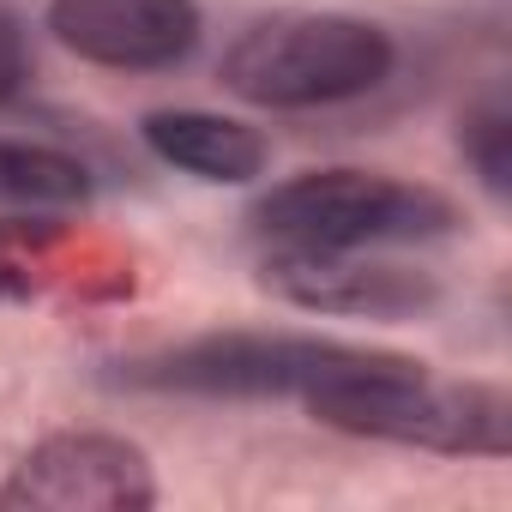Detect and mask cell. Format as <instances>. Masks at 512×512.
Here are the masks:
<instances>
[{
  "label": "cell",
  "mask_w": 512,
  "mask_h": 512,
  "mask_svg": "<svg viewBox=\"0 0 512 512\" xmlns=\"http://www.w3.org/2000/svg\"><path fill=\"white\" fill-rule=\"evenodd\" d=\"M157 470L145 446L103 428L37 440L0 482V512H151Z\"/></svg>",
  "instance_id": "cell-5"
},
{
  "label": "cell",
  "mask_w": 512,
  "mask_h": 512,
  "mask_svg": "<svg viewBox=\"0 0 512 512\" xmlns=\"http://www.w3.org/2000/svg\"><path fill=\"white\" fill-rule=\"evenodd\" d=\"M398 73V43L386 25L332 7H290L253 19L223 49V91L253 109H338L380 91Z\"/></svg>",
  "instance_id": "cell-2"
},
{
  "label": "cell",
  "mask_w": 512,
  "mask_h": 512,
  "mask_svg": "<svg viewBox=\"0 0 512 512\" xmlns=\"http://www.w3.org/2000/svg\"><path fill=\"white\" fill-rule=\"evenodd\" d=\"M49 31L67 55L109 73H169L199 37V0H49Z\"/></svg>",
  "instance_id": "cell-6"
},
{
  "label": "cell",
  "mask_w": 512,
  "mask_h": 512,
  "mask_svg": "<svg viewBox=\"0 0 512 512\" xmlns=\"http://www.w3.org/2000/svg\"><path fill=\"white\" fill-rule=\"evenodd\" d=\"M37 73V55H31V31L19 13L0 7V103H13Z\"/></svg>",
  "instance_id": "cell-11"
},
{
  "label": "cell",
  "mask_w": 512,
  "mask_h": 512,
  "mask_svg": "<svg viewBox=\"0 0 512 512\" xmlns=\"http://www.w3.org/2000/svg\"><path fill=\"white\" fill-rule=\"evenodd\" d=\"M91 169L37 139H0V211H85Z\"/></svg>",
  "instance_id": "cell-9"
},
{
  "label": "cell",
  "mask_w": 512,
  "mask_h": 512,
  "mask_svg": "<svg viewBox=\"0 0 512 512\" xmlns=\"http://www.w3.org/2000/svg\"><path fill=\"white\" fill-rule=\"evenodd\" d=\"M458 151H464V163L476 169V181H482L494 199L512 193V109H506L500 91L476 97V103L458 115Z\"/></svg>",
  "instance_id": "cell-10"
},
{
  "label": "cell",
  "mask_w": 512,
  "mask_h": 512,
  "mask_svg": "<svg viewBox=\"0 0 512 512\" xmlns=\"http://www.w3.org/2000/svg\"><path fill=\"white\" fill-rule=\"evenodd\" d=\"M302 410L338 434L416 446L440 458H506L512 398L488 380H440L416 356L368 350L356 368L332 374L302 398Z\"/></svg>",
  "instance_id": "cell-1"
},
{
  "label": "cell",
  "mask_w": 512,
  "mask_h": 512,
  "mask_svg": "<svg viewBox=\"0 0 512 512\" xmlns=\"http://www.w3.org/2000/svg\"><path fill=\"white\" fill-rule=\"evenodd\" d=\"M362 356L368 344L308 338V332H205L115 362L109 386L157 398H217V404H272V398L302 404L314 386L356 368Z\"/></svg>",
  "instance_id": "cell-4"
},
{
  "label": "cell",
  "mask_w": 512,
  "mask_h": 512,
  "mask_svg": "<svg viewBox=\"0 0 512 512\" xmlns=\"http://www.w3.org/2000/svg\"><path fill=\"white\" fill-rule=\"evenodd\" d=\"M464 211L422 181L374 169H308L278 181L253 205V235L302 253H374L458 235Z\"/></svg>",
  "instance_id": "cell-3"
},
{
  "label": "cell",
  "mask_w": 512,
  "mask_h": 512,
  "mask_svg": "<svg viewBox=\"0 0 512 512\" xmlns=\"http://www.w3.org/2000/svg\"><path fill=\"white\" fill-rule=\"evenodd\" d=\"M266 284L308 308V314H344V320H416L440 302L434 272L368 260V253H302L272 247L266 253Z\"/></svg>",
  "instance_id": "cell-7"
},
{
  "label": "cell",
  "mask_w": 512,
  "mask_h": 512,
  "mask_svg": "<svg viewBox=\"0 0 512 512\" xmlns=\"http://www.w3.org/2000/svg\"><path fill=\"white\" fill-rule=\"evenodd\" d=\"M139 139L157 163L211 187H247L272 163V139L260 127H247L235 115H211V109H151L139 121Z\"/></svg>",
  "instance_id": "cell-8"
}]
</instances>
